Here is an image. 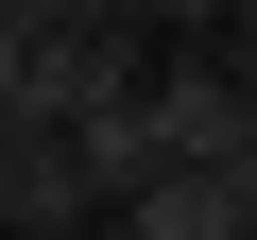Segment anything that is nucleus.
<instances>
[{
	"instance_id": "nucleus-1",
	"label": "nucleus",
	"mask_w": 257,
	"mask_h": 240,
	"mask_svg": "<svg viewBox=\"0 0 257 240\" xmlns=\"http://www.w3.org/2000/svg\"><path fill=\"white\" fill-rule=\"evenodd\" d=\"M69 223H103L86 172H69V138L52 120H0V240H69Z\"/></svg>"
},
{
	"instance_id": "nucleus-2",
	"label": "nucleus",
	"mask_w": 257,
	"mask_h": 240,
	"mask_svg": "<svg viewBox=\"0 0 257 240\" xmlns=\"http://www.w3.org/2000/svg\"><path fill=\"white\" fill-rule=\"evenodd\" d=\"M138 103H155V138H172V155H240V69H206L189 35L138 52Z\"/></svg>"
},
{
	"instance_id": "nucleus-3",
	"label": "nucleus",
	"mask_w": 257,
	"mask_h": 240,
	"mask_svg": "<svg viewBox=\"0 0 257 240\" xmlns=\"http://www.w3.org/2000/svg\"><path fill=\"white\" fill-rule=\"evenodd\" d=\"M52 138H69V172H86V206H120V189H138V172L172 155V138H155V103H138V86H103L86 120H52Z\"/></svg>"
},
{
	"instance_id": "nucleus-4",
	"label": "nucleus",
	"mask_w": 257,
	"mask_h": 240,
	"mask_svg": "<svg viewBox=\"0 0 257 240\" xmlns=\"http://www.w3.org/2000/svg\"><path fill=\"white\" fill-rule=\"evenodd\" d=\"M120 18H138V35H206L223 0H120Z\"/></svg>"
},
{
	"instance_id": "nucleus-5",
	"label": "nucleus",
	"mask_w": 257,
	"mask_h": 240,
	"mask_svg": "<svg viewBox=\"0 0 257 240\" xmlns=\"http://www.w3.org/2000/svg\"><path fill=\"white\" fill-rule=\"evenodd\" d=\"M35 18H120V0H35Z\"/></svg>"
},
{
	"instance_id": "nucleus-6",
	"label": "nucleus",
	"mask_w": 257,
	"mask_h": 240,
	"mask_svg": "<svg viewBox=\"0 0 257 240\" xmlns=\"http://www.w3.org/2000/svg\"><path fill=\"white\" fill-rule=\"evenodd\" d=\"M0 103H18V18H0Z\"/></svg>"
},
{
	"instance_id": "nucleus-7",
	"label": "nucleus",
	"mask_w": 257,
	"mask_h": 240,
	"mask_svg": "<svg viewBox=\"0 0 257 240\" xmlns=\"http://www.w3.org/2000/svg\"><path fill=\"white\" fill-rule=\"evenodd\" d=\"M223 35H257V0H223Z\"/></svg>"
},
{
	"instance_id": "nucleus-8",
	"label": "nucleus",
	"mask_w": 257,
	"mask_h": 240,
	"mask_svg": "<svg viewBox=\"0 0 257 240\" xmlns=\"http://www.w3.org/2000/svg\"><path fill=\"white\" fill-rule=\"evenodd\" d=\"M240 240H257V189H240Z\"/></svg>"
},
{
	"instance_id": "nucleus-9",
	"label": "nucleus",
	"mask_w": 257,
	"mask_h": 240,
	"mask_svg": "<svg viewBox=\"0 0 257 240\" xmlns=\"http://www.w3.org/2000/svg\"><path fill=\"white\" fill-rule=\"evenodd\" d=\"M69 240H120V223H69Z\"/></svg>"
},
{
	"instance_id": "nucleus-10",
	"label": "nucleus",
	"mask_w": 257,
	"mask_h": 240,
	"mask_svg": "<svg viewBox=\"0 0 257 240\" xmlns=\"http://www.w3.org/2000/svg\"><path fill=\"white\" fill-rule=\"evenodd\" d=\"M0 18H35V0H0Z\"/></svg>"
}]
</instances>
